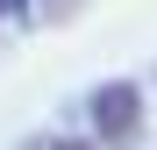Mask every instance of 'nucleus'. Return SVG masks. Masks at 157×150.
<instances>
[{"label":"nucleus","mask_w":157,"mask_h":150,"mask_svg":"<svg viewBox=\"0 0 157 150\" xmlns=\"http://www.w3.org/2000/svg\"><path fill=\"white\" fill-rule=\"evenodd\" d=\"M93 121H100L107 143H128V136L143 129V93L128 86V79H107V86L93 93Z\"/></svg>","instance_id":"f257e3e1"},{"label":"nucleus","mask_w":157,"mask_h":150,"mask_svg":"<svg viewBox=\"0 0 157 150\" xmlns=\"http://www.w3.org/2000/svg\"><path fill=\"white\" fill-rule=\"evenodd\" d=\"M64 7H78V0H50V14H64Z\"/></svg>","instance_id":"f03ea898"},{"label":"nucleus","mask_w":157,"mask_h":150,"mask_svg":"<svg viewBox=\"0 0 157 150\" xmlns=\"http://www.w3.org/2000/svg\"><path fill=\"white\" fill-rule=\"evenodd\" d=\"M57 150H86V143H57Z\"/></svg>","instance_id":"7ed1b4c3"}]
</instances>
